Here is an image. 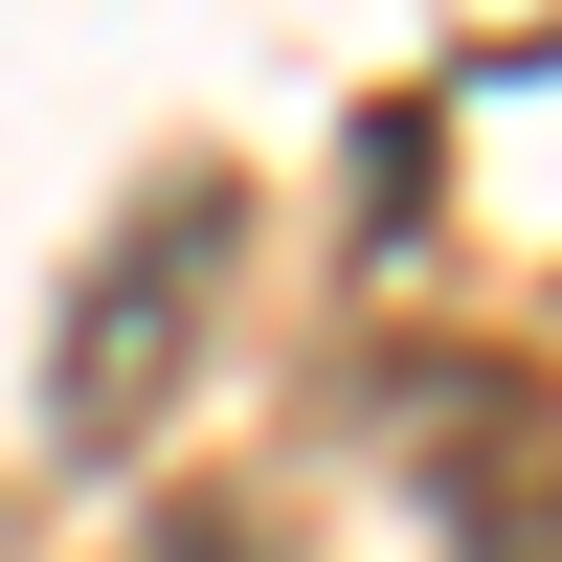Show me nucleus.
Listing matches in <instances>:
<instances>
[{"label": "nucleus", "instance_id": "nucleus-1", "mask_svg": "<svg viewBox=\"0 0 562 562\" xmlns=\"http://www.w3.org/2000/svg\"><path fill=\"white\" fill-rule=\"evenodd\" d=\"M225 270H248V180H203V158H180L158 203L113 225V270L68 293V383H45V405H68V450H135V428L180 405V360H203Z\"/></svg>", "mask_w": 562, "mask_h": 562}, {"label": "nucleus", "instance_id": "nucleus-2", "mask_svg": "<svg viewBox=\"0 0 562 562\" xmlns=\"http://www.w3.org/2000/svg\"><path fill=\"white\" fill-rule=\"evenodd\" d=\"M135 562H248V518H203V495H180V518L135 540Z\"/></svg>", "mask_w": 562, "mask_h": 562}]
</instances>
